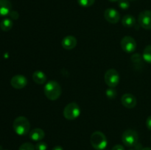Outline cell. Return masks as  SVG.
<instances>
[{"instance_id":"obj_1","label":"cell","mask_w":151,"mask_h":150,"mask_svg":"<svg viewBox=\"0 0 151 150\" xmlns=\"http://www.w3.org/2000/svg\"><path fill=\"white\" fill-rule=\"evenodd\" d=\"M44 92L48 99L55 101L60 96L62 93L60 84L55 80H50L46 83L44 88Z\"/></svg>"},{"instance_id":"obj_2","label":"cell","mask_w":151,"mask_h":150,"mask_svg":"<svg viewBox=\"0 0 151 150\" xmlns=\"http://www.w3.org/2000/svg\"><path fill=\"white\" fill-rule=\"evenodd\" d=\"M13 128L17 135L23 136L29 133L30 129V124L26 117L19 116L13 121Z\"/></svg>"},{"instance_id":"obj_3","label":"cell","mask_w":151,"mask_h":150,"mask_svg":"<svg viewBox=\"0 0 151 150\" xmlns=\"http://www.w3.org/2000/svg\"><path fill=\"white\" fill-rule=\"evenodd\" d=\"M90 141H91L92 147L96 150L105 149L108 145L107 138L106 135L100 131H96L91 134Z\"/></svg>"},{"instance_id":"obj_4","label":"cell","mask_w":151,"mask_h":150,"mask_svg":"<svg viewBox=\"0 0 151 150\" xmlns=\"http://www.w3.org/2000/svg\"><path fill=\"white\" fill-rule=\"evenodd\" d=\"M81 108L79 105L75 102H71L66 104L63 109V114L65 119L67 120H75L78 119L81 115Z\"/></svg>"},{"instance_id":"obj_5","label":"cell","mask_w":151,"mask_h":150,"mask_svg":"<svg viewBox=\"0 0 151 150\" xmlns=\"http://www.w3.org/2000/svg\"><path fill=\"white\" fill-rule=\"evenodd\" d=\"M139 141V135L134 129H127L122 135V141L124 145L128 147L136 146Z\"/></svg>"},{"instance_id":"obj_6","label":"cell","mask_w":151,"mask_h":150,"mask_svg":"<svg viewBox=\"0 0 151 150\" xmlns=\"http://www.w3.org/2000/svg\"><path fill=\"white\" fill-rule=\"evenodd\" d=\"M105 82L110 88H115L119 82V75L117 71L114 69L106 71L104 76Z\"/></svg>"},{"instance_id":"obj_7","label":"cell","mask_w":151,"mask_h":150,"mask_svg":"<svg viewBox=\"0 0 151 150\" xmlns=\"http://www.w3.org/2000/svg\"><path fill=\"white\" fill-rule=\"evenodd\" d=\"M121 47L126 53H132L137 49V42L131 36H125L121 41Z\"/></svg>"},{"instance_id":"obj_8","label":"cell","mask_w":151,"mask_h":150,"mask_svg":"<svg viewBox=\"0 0 151 150\" xmlns=\"http://www.w3.org/2000/svg\"><path fill=\"white\" fill-rule=\"evenodd\" d=\"M139 24L145 29H151V10H144L139 15Z\"/></svg>"},{"instance_id":"obj_9","label":"cell","mask_w":151,"mask_h":150,"mask_svg":"<svg viewBox=\"0 0 151 150\" xmlns=\"http://www.w3.org/2000/svg\"><path fill=\"white\" fill-rule=\"evenodd\" d=\"M104 17L108 22L116 24L120 19V15L116 10L114 8H108L104 12Z\"/></svg>"},{"instance_id":"obj_10","label":"cell","mask_w":151,"mask_h":150,"mask_svg":"<svg viewBox=\"0 0 151 150\" xmlns=\"http://www.w3.org/2000/svg\"><path fill=\"white\" fill-rule=\"evenodd\" d=\"M10 84H11L12 87L16 89H22L27 84V79L23 75H15L12 77L11 80H10Z\"/></svg>"},{"instance_id":"obj_11","label":"cell","mask_w":151,"mask_h":150,"mask_svg":"<svg viewBox=\"0 0 151 150\" xmlns=\"http://www.w3.org/2000/svg\"><path fill=\"white\" fill-rule=\"evenodd\" d=\"M121 102H122V105L126 108L132 109L137 105V99L133 94H125L122 96Z\"/></svg>"},{"instance_id":"obj_12","label":"cell","mask_w":151,"mask_h":150,"mask_svg":"<svg viewBox=\"0 0 151 150\" xmlns=\"http://www.w3.org/2000/svg\"><path fill=\"white\" fill-rule=\"evenodd\" d=\"M78 41L75 37L72 35H67L63 38L61 42V45L63 49L67 50H71L75 48L77 46Z\"/></svg>"},{"instance_id":"obj_13","label":"cell","mask_w":151,"mask_h":150,"mask_svg":"<svg viewBox=\"0 0 151 150\" xmlns=\"http://www.w3.org/2000/svg\"><path fill=\"white\" fill-rule=\"evenodd\" d=\"M12 11V4L10 0H0V16H9Z\"/></svg>"},{"instance_id":"obj_14","label":"cell","mask_w":151,"mask_h":150,"mask_svg":"<svg viewBox=\"0 0 151 150\" xmlns=\"http://www.w3.org/2000/svg\"><path fill=\"white\" fill-rule=\"evenodd\" d=\"M45 136V132L42 129L35 128L29 132V137L33 141H41Z\"/></svg>"},{"instance_id":"obj_15","label":"cell","mask_w":151,"mask_h":150,"mask_svg":"<svg viewBox=\"0 0 151 150\" xmlns=\"http://www.w3.org/2000/svg\"><path fill=\"white\" fill-rule=\"evenodd\" d=\"M32 79L35 83L41 85L47 82V76L45 74L41 71H35L32 74Z\"/></svg>"},{"instance_id":"obj_16","label":"cell","mask_w":151,"mask_h":150,"mask_svg":"<svg viewBox=\"0 0 151 150\" xmlns=\"http://www.w3.org/2000/svg\"><path fill=\"white\" fill-rule=\"evenodd\" d=\"M122 24L125 27L131 28L136 24V19L132 15H125L122 18Z\"/></svg>"},{"instance_id":"obj_17","label":"cell","mask_w":151,"mask_h":150,"mask_svg":"<svg viewBox=\"0 0 151 150\" xmlns=\"http://www.w3.org/2000/svg\"><path fill=\"white\" fill-rule=\"evenodd\" d=\"M13 26V21L10 19H4L0 23V28L4 32H8Z\"/></svg>"},{"instance_id":"obj_18","label":"cell","mask_w":151,"mask_h":150,"mask_svg":"<svg viewBox=\"0 0 151 150\" xmlns=\"http://www.w3.org/2000/svg\"><path fill=\"white\" fill-rule=\"evenodd\" d=\"M142 58L146 63L151 64V45H148L145 48L142 54Z\"/></svg>"},{"instance_id":"obj_19","label":"cell","mask_w":151,"mask_h":150,"mask_svg":"<svg viewBox=\"0 0 151 150\" xmlns=\"http://www.w3.org/2000/svg\"><path fill=\"white\" fill-rule=\"evenodd\" d=\"M95 2V0H78L80 6L83 7H88L92 6Z\"/></svg>"},{"instance_id":"obj_20","label":"cell","mask_w":151,"mask_h":150,"mask_svg":"<svg viewBox=\"0 0 151 150\" xmlns=\"http://www.w3.org/2000/svg\"><path fill=\"white\" fill-rule=\"evenodd\" d=\"M19 150H35V147L31 143H24L20 146Z\"/></svg>"},{"instance_id":"obj_21","label":"cell","mask_w":151,"mask_h":150,"mask_svg":"<svg viewBox=\"0 0 151 150\" xmlns=\"http://www.w3.org/2000/svg\"><path fill=\"white\" fill-rule=\"evenodd\" d=\"M118 5L122 10H127L130 7L129 0H119L118 1Z\"/></svg>"},{"instance_id":"obj_22","label":"cell","mask_w":151,"mask_h":150,"mask_svg":"<svg viewBox=\"0 0 151 150\" xmlns=\"http://www.w3.org/2000/svg\"><path fill=\"white\" fill-rule=\"evenodd\" d=\"M114 88H110L106 91V96L109 99H113L116 97V91L114 89Z\"/></svg>"},{"instance_id":"obj_23","label":"cell","mask_w":151,"mask_h":150,"mask_svg":"<svg viewBox=\"0 0 151 150\" xmlns=\"http://www.w3.org/2000/svg\"><path fill=\"white\" fill-rule=\"evenodd\" d=\"M35 150H47V144L44 141H38L35 146Z\"/></svg>"},{"instance_id":"obj_24","label":"cell","mask_w":151,"mask_h":150,"mask_svg":"<svg viewBox=\"0 0 151 150\" xmlns=\"http://www.w3.org/2000/svg\"><path fill=\"white\" fill-rule=\"evenodd\" d=\"M9 16H10V19H13V20H16V19H19V13H18L17 11H15V10H12L11 12L10 13V14H9Z\"/></svg>"},{"instance_id":"obj_25","label":"cell","mask_w":151,"mask_h":150,"mask_svg":"<svg viewBox=\"0 0 151 150\" xmlns=\"http://www.w3.org/2000/svg\"><path fill=\"white\" fill-rule=\"evenodd\" d=\"M146 126L149 130H151V116H148L146 120Z\"/></svg>"},{"instance_id":"obj_26","label":"cell","mask_w":151,"mask_h":150,"mask_svg":"<svg viewBox=\"0 0 151 150\" xmlns=\"http://www.w3.org/2000/svg\"><path fill=\"white\" fill-rule=\"evenodd\" d=\"M111 150H125V148L122 145L120 144H117V145H115L113 148L111 149Z\"/></svg>"},{"instance_id":"obj_27","label":"cell","mask_w":151,"mask_h":150,"mask_svg":"<svg viewBox=\"0 0 151 150\" xmlns=\"http://www.w3.org/2000/svg\"><path fill=\"white\" fill-rule=\"evenodd\" d=\"M52 150H63V147L60 146H55V147H53Z\"/></svg>"},{"instance_id":"obj_28","label":"cell","mask_w":151,"mask_h":150,"mask_svg":"<svg viewBox=\"0 0 151 150\" xmlns=\"http://www.w3.org/2000/svg\"><path fill=\"white\" fill-rule=\"evenodd\" d=\"M140 150H151L150 147H145V148H142Z\"/></svg>"},{"instance_id":"obj_29","label":"cell","mask_w":151,"mask_h":150,"mask_svg":"<svg viewBox=\"0 0 151 150\" xmlns=\"http://www.w3.org/2000/svg\"><path fill=\"white\" fill-rule=\"evenodd\" d=\"M109 1H111V2H116V1H118L119 0H109Z\"/></svg>"},{"instance_id":"obj_30","label":"cell","mask_w":151,"mask_h":150,"mask_svg":"<svg viewBox=\"0 0 151 150\" xmlns=\"http://www.w3.org/2000/svg\"><path fill=\"white\" fill-rule=\"evenodd\" d=\"M129 1H134V0H129Z\"/></svg>"},{"instance_id":"obj_31","label":"cell","mask_w":151,"mask_h":150,"mask_svg":"<svg viewBox=\"0 0 151 150\" xmlns=\"http://www.w3.org/2000/svg\"><path fill=\"white\" fill-rule=\"evenodd\" d=\"M150 139H151V137H150Z\"/></svg>"},{"instance_id":"obj_32","label":"cell","mask_w":151,"mask_h":150,"mask_svg":"<svg viewBox=\"0 0 151 150\" xmlns=\"http://www.w3.org/2000/svg\"><path fill=\"white\" fill-rule=\"evenodd\" d=\"M131 150H133V149H131Z\"/></svg>"}]
</instances>
